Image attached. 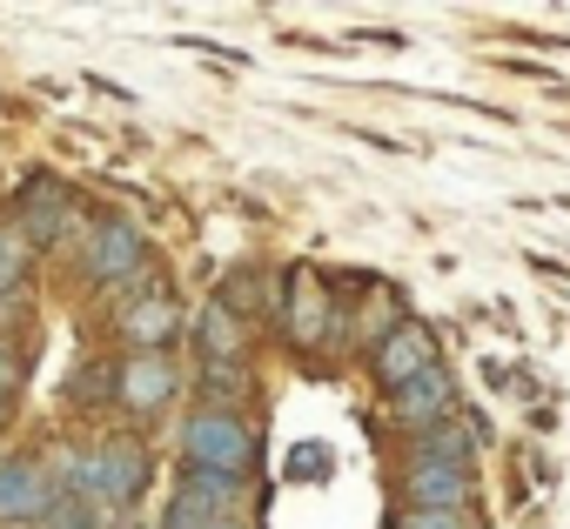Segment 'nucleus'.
Instances as JSON below:
<instances>
[{
  "label": "nucleus",
  "mask_w": 570,
  "mask_h": 529,
  "mask_svg": "<svg viewBox=\"0 0 570 529\" xmlns=\"http://www.w3.org/2000/svg\"><path fill=\"white\" fill-rule=\"evenodd\" d=\"M175 456H181V469H195V476H235V482H248V476H255V456H262V429H255V416H242V409H208V402H195V409H181V422H175Z\"/></svg>",
  "instance_id": "f257e3e1"
},
{
  "label": "nucleus",
  "mask_w": 570,
  "mask_h": 529,
  "mask_svg": "<svg viewBox=\"0 0 570 529\" xmlns=\"http://www.w3.org/2000/svg\"><path fill=\"white\" fill-rule=\"evenodd\" d=\"M108 329H115L121 356H175V342H181V329H188L175 282H168L161 269H148L141 282L115 289V302H108Z\"/></svg>",
  "instance_id": "f03ea898"
},
{
  "label": "nucleus",
  "mask_w": 570,
  "mask_h": 529,
  "mask_svg": "<svg viewBox=\"0 0 570 529\" xmlns=\"http://www.w3.org/2000/svg\"><path fill=\"white\" fill-rule=\"evenodd\" d=\"M148 269H155V248H148L141 221H128V214H115V208L95 214V221L81 228V241H75V276H81L88 289H101V296L141 282Z\"/></svg>",
  "instance_id": "7ed1b4c3"
},
{
  "label": "nucleus",
  "mask_w": 570,
  "mask_h": 529,
  "mask_svg": "<svg viewBox=\"0 0 570 529\" xmlns=\"http://www.w3.org/2000/svg\"><path fill=\"white\" fill-rule=\"evenodd\" d=\"M275 329L296 356H323L343 336V302L330 296V282L316 269H289L282 276V296H275Z\"/></svg>",
  "instance_id": "20e7f679"
},
{
  "label": "nucleus",
  "mask_w": 570,
  "mask_h": 529,
  "mask_svg": "<svg viewBox=\"0 0 570 529\" xmlns=\"http://www.w3.org/2000/svg\"><path fill=\"white\" fill-rule=\"evenodd\" d=\"M188 396V369L175 356H121L115 362V409L128 429H148L161 416H175Z\"/></svg>",
  "instance_id": "39448f33"
},
{
  "label": "nucleus",
  "mask_w": 570,
  "mask_h": 529,
  "mask_svg": "<svg viewBox=\"0 0 570 529\" xmlns=\"http://www.w3.org/2000/svg\"><path fill=\"white\" fill-rule=\"evenodd\" d=\"M155 482V449L141 429H115V436H95V502L121 522Z\"/></svg>",
  "instance_id": "423d86ee"
},
{
  "label": "nucleus",
  "mask_w": 570,
  "mask_h": 529,
  "mask_svg": "<svg viewBox=\"0 0 570 529\" xmlns=\"http://www.w3.org/2000/svg\"><path fill=\"white\" fill-rule=\"evenodd\" d=\"M363 369H370V382H376L383 396H396L403 382H416V376L443 369L436 329H430V322H416V316H403L396 329H383V336H376V349L363 356Z\"/></svg>",
  "instance_id": "0eeeda50"
},
{
  "label": "nucleus",
  "mask_w": 570,
  "mask_h": 529,
  "mask_svg": "<svg viewBox=\"0 0 570 529\" xmlns=\"http://www.w3.org/2000/svg\"><path fill=\"white\" fill-rule=\"evenodd\" d=\"M222 516H248V482L181 469L175 489H168V502H161V522H155V529H208V522H222Z\"/></svg>",
  "instance_id": "6e6552de"
},
{
  "label": "nucleus",
  "mask_w": 570,
  "mask_h": 529,
  "mask_svg": "<svg viewBox=\"0 0 570 529\" xmlns=\"http://www.w3.org/2000/svg\"><path fill=\"white\" fill-rule=\"evenodd\" d=\"M75 221H81V208H75V188L68 181H55V174H28L21 181V194H14V228H21V241L41 254V248H61L68 234H75Z\"/></svg>",
  "instance_id": "1a4fd4ad"
},
{
  "label": "nucleus",
  "mask_w": 570,
  "mask_h": 529,
  "mask_svg": "<svg viewBox=\"0 0 570 529\" xmlns=\"http://www.w3.org/2000/svg\"><path fill=\"white\" fill-rule=\"evenodd\" d=\"M55 509V482L41 449H0V529H41Z\"/></svg>",
  "instance_id": "9d476101"
},
{
  "label": "nucleus",
  "mask_w": 570,
  "mask_h": 529,
  "mask_svg": "<svg viewBox=\"0 0 570 529\" xmlns=\"http://www.w3.org/2000/svg\"><path fill=\"white\" fill-rule=\"evenodd\" d=\"M383 416H390L396 436H423V429H436V422H456V416H463L456 376H450V369H430V376L403 382L396 396H383Z\"/></svg>",
  "instance_id": "9b49d317"
},
{
  "label": "nucleus",
  "mask_w": 570,
  "mask_h": 529,
  "mask_svg": "<svg viewBox=\"0 0 570 529\" xmlns=\"http://www.w3.org/2000/svg\"><path fill=\"white\" fill-rule=\"evenodd\" d=\"M476 469H443V462H403L396 496L403 509H476Z\"/></svg>",
  "instance_id": "f8f14e48"
},
{
  "label": "nucleus",
  "mask_w": 570,
  "mask_h": 529,
  "mask_svg": "<svg viewBox=\"0 0 570 529\" xmlns=\"http://www.w3.org/2000/svg\"><path fill=\"white\" fill-rule=\"evenodd\" d=\"M188 342H195V362H255V329H248L242 316H228L215 296L195 309Z\"/></svg>",
  "instance_id": "ddd939ff"
},
{
  "label": "nucleus",
  "mask_w": 570,
  "mask_h": 529,
  "mask_svg": "<svg viewBox=\"0 0 570 529\" xmlns=\"http://www.w3.org/2000/svg\"><path fill=\"white\" fill-rule=\"evenodd\" d=\"M476 456H483V429H463V416H456V422H436V429H423V436H403V462L476 469Z\"/></svg>",
  "instance_id": "4468645a"
},
{
  "label": "nucleus",
  "mask_w": 570,
  "mask_h": 529,
  "mask_svg": "<svg viewBox=\"0 0 570 529\" xmlns=\"http://www.w3.org/2000/svg\"><path fill=\"white\" fill-rule=\"evenodd\" d=\"M275 296H282V276H268V269H248V261H242V269L215 289V302L228 309V316H242L248 329H262V322H275Z\"/></svg>",
  "instance_id": "2eb2a0df"
},
{
  "label": "nucleus",
  "mask_w": 570,
  "mask_h": 529,
  "mask_svg": "<svg viewBox=\"0 0 570 529\" xmlns=\"http://www.w3.org/2000/svg\"><path fill=\"white\" fill-rule=\"evenodd\" d=\"M248 396H255V362H195V402L248 409Z\"/></svg>",
  "instance_id": "dca6fc26"
},
{
  "label": "nucleus",
  "mask_w": 570,
  "mask_h": 529,
  "mask_svg": "<svg viewBox=\"0 0 570 529\" xmlns=\"http://www.w3.org/2000/svg\"><path fill=\"white\" fill-rule=\"evenodd\" d=\"M28 269H35V248L21 241L14 221H0V296H21L28 289Z\"/></svg>",
  "instance_id": "f3484780"
},
{
  "label": "nucleus",
  "mask_w": 570,
  "mask_h": 529,
  "mask_svg": "<svg viewBox=\"0 0 570 529\" xmlns=\"http://www.w3.org/2000/svg\"><path fill=\"white\" fill-rule=\"evenodd\" d=\"M41 529H115V516L95 496H55V509L41 516Z\"/></svg>",
  "instance_id": "a211bd4d"
},
{
  "label": "nucleus",
  "mask_w": 570,
  "mask_h": 529,
  "mask_svg": "<svg viewBox=\"0 0 570 529\" xmlns=\"http://www.w3.org/2000/svg\"><path fill=\"white\" fill-rule=\"evenodd\" d=\"M390 529H490L483 509H396Z\"/></svg>",
  "instance_id": "6ab92c4d"
},
{
  "label": "nucleus",
  "mask_w": 570,
  "mask_h": 529,
  "mask_svg": "<svg viewBox=\"0 0 570 529\" xmlns=\"http://www.w3.org/2000/svg\"><path fill=\"white\" fill-rule=\"evenodd\" d=\"M115 362H121V356H115ZM115 362L101 356V362H95V376H88V362H81V369H75V382H68V402H75V409H81V402H108V409H115Z\"/></svg>",
  "instance_id": "aec40b11"
},
{
  "label": "nucleus",
  "mask_w": 570,
  "mask_h": 529,
  "mask_svg": "<svg viewBox=\"0 0 570 529\" xmlns=\"http://www.w3.org/2000/svg\"><path fill=\"white\" fill-rule=\"evenodd\" d=\"M28 329H35V302H28V289H21V296H0V336H14V342H21Z\"/></svg>",
  "instance_id": "412c9836"
},
{
  "label": "nucleus",
  "mask_w": 570,
  "mask_h": 529,
  "mask_svg": "<svg viewBox=\"0 0 570 529\" xmlns=\"http://www.w3.org/2000/svg\"><path fill=\"white\" fill-rule=\"evenodd\" d=\"M21 376H28L21 342H14V336H0V396H21Z\"/></svg>",
  "instance_id": "4be33fe9"
},
{
  "label": "nucleus",
  "mask_w": 570,
  "mask_h": 529,
  "mask_svg": "<svg viewBox=\"0 0 570 529\" xmlns=\"http://www.w3.org/2000/svg\"><path fill=\"white\" fill-rule=\"evenodd\" d=\"M14 429V396H0V436Z\"/></svg>",
  "instance_id": "5701e85b"
},
{
  "label": "nucleus",
  "mask_w": 570,
  "mask_h": 529,
  "mask_svg": "<svg viewBox=\"0 0 570 529\" xmlns=\"http://www.w3.org/2000/svg\"><path fill=\"white\" fill-rule=\"evenodd\" d=\"M208 529H255V516H222V522H208Z\"/></svg>",
  "instance_id": "b1692460"
}]
</instances>
